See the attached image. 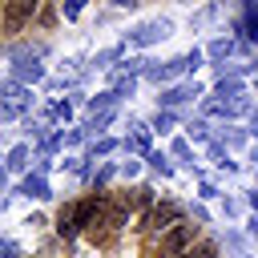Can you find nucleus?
<instances>
[{
    "instance_id": "obj_1",
    "label": "nucleus",
    "mask_w": 258,
    "mask_h": 258,
    "mask_svg": "<svg viewBox=\"0 0 258 258\" xmlns=\"http://www.w3.org/2000/svg\"><path fill=\"white\" fill-rule=\"evenodd\" d=\"M177 222H181V206H177V202H169V198H161V202H153V206L137 218V226H133V230H137L141 238H161V234H165V230H173Z\"/></svg>"
},
{
    "instance_id": "obj_2",
    "label": "nucleus",
    "mask_w": 258,
    "mask_h": 258,
    "mask_svg": "<svg viewBox=\"0 0 258 258\" xmlns=\"http://www.w3.org/2000/svg\"><path fill=\"white\" fill-rule=\"evenodd\" d=\"M0 8H4V0H0Z\"/></svg>"
}]
</instances>
